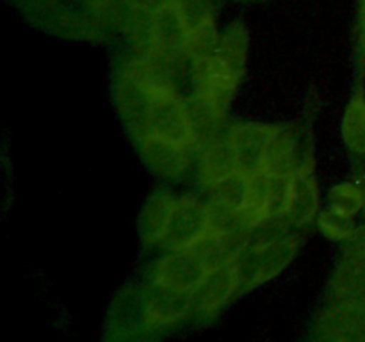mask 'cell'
I'll use <instances>...</instances> for the list:
<instances>
[{
	"label": "cell",
	"instance_id": "cell-13",
	"mask_svg": "<svg viewBox=\"0 0 365 342\" xmlns=\"http://www.w3.org/2000/svg\"><path fill=\"white\" fill-rule=\"evenodd\" d=\"M177 198L178 196L171 195L166 189H159L146 200L139 217V232L146 244H163Z\"/></svg>",
	"mask_w": 365,
	"mask_h": 342
},
{
	"label": "cell",
	"instance_id": "cell-5",
	"mask_svg": "<svg viewBox=\"0 0 365 342\" xmlns=\"http://www.w3.org/2000/svg\"><path fill=\"white\" fill-rule=\"evenodd\" d=\"M212 232V216L209 203L196 196H178L177 205L171 214L163 244L171 249L192 248Z\"/></svg>",
	"mask_w": 365,
	"mask_h": 342
},
{
	"label": "cell",
	"instance_id": "cell-18",
	"mask_svg": "<svg viewBox=\"0 0 365 342\" xmlns=\"http://www.w3.org/2000/svg\"><path fill=\"white\" fill-rule=\"evenodd\" d=\"M317 224H319L321 232H323L328 239L337 242L349 241L356 230V224L353 217L344 216V214L337 212V210H334L331 207H327L323 212H319V216H317Z\"/></svg>",
	"mask_w": 365,
	"mask_h": 342
},
{
	"label": "cell",
	"instance_id": "cell-10",
	"mask_svg": "<svg viewBox=\"0 0 365 342\" xmlns=\"http://www.w3.org/2000/svg\"><path fill=\"white\" fill-rule=\"evenodd\" d=\"M138 142L145 162L159 177L178 178L191 166V146L178 145V142L155 138V135H145Z\"/></svg>",
	"mask_w": 365,
	"mask_h": 342
},
{
	"label": "cell",
	"instance_id": "cell-1",
	"mask_svg": "<svg viewBox=\"0 0 365 342\" xmlns=\"http://www.w3.org/2000/svg\"><path fill=\"white\" fill-rule=\"evenodd\" d=\"M248 34L241 24L228 28L216 50L205 56L192 57L191 75L195 95L214 100L228 109L237 91L246 68Z\"/></svg>",
	"mask_w": 365,
	"mask_h": 342
},
{
	"label": "cell",
	"instance_id": "cell-12",
	"mask_svg": "<svg viewBox=\"0 0 365 342\" xmlns=\"http://www.w3.org/2000/svg\"><path fill=\"white\" fill-rule=\"evenodd\" d=\"M317 216H319V185H317L314 166H307L292 173L287 219L299 228L317 221Z\"/></svg>",
	"mask_w": 365,
	"mask_h": 342
},
{
	"label": "cell",
	"instance_id": "cell-21",
	"mask_svg": "<svg viewBox=\"0 0 365 342\" xmlns=\"http://www.w3.org/2000/svg\"><path fill=\"white\" fill-rule=\"evenodd\" d=\"M310 342H346L341 338L330 337V335H321V333H312V341Z\"/></svg>",
	"mask_w": 365,
	"mask_h": 342
},
{
	"label": "cell",
	"instance_id": "cell-7",
	"mask_svg": "<svg viewBox=\"0 0 365 342\" xmlns=\"http://www.w3.org/2000/svg\"><path fill=\"white\" fill-rule=\"evenodd\" d=\"M210 271L212 267L195 248L171 249L155 264L152 281L195 292L207 280Z\"/></svg>",
	"mask_w": 365,
	"mask_h": 342
},
{
	"label": "cell",
	"instance_id": "cell-20",
	"mask_svg": "<svg viewBox=\"0 0 365 342\" xmlns=\"http://www.w3.org/2000/svg\"><path fill=\"white\" fill-rule=\"evenodd\" d=\"M360 39H362V48L365 52V0H362V6H360Z\"/></svg>",
	"mask_w": 365,
	"mask_h": 342
},
{
	"label": "cell",
	"instance_id": "cell-4",
	"mask_svg": "<svg viewBox=\"0 0 365 342\" xmlns=\"http://www.w3.org/2000/svg\"><path fill=\"white\" fill-rule=\"evenodd\" d=\"M148 135L168 139L196 150V134L189 116L187 100L175 88L157 93L148 120Z\"/></svg>",
	"mask_w": 365,
	"mask_h": 342
},
{
	"label": "cell",
	"instance_id": "cell-11",
	"mask_svg": "<svg viewBox=\"0 0 365 342\" xmlns=\"http://www.w3.org/2000/svg\"><path fill=\"white\" fill-rule=\"evenodd\" d=\"M207 187H209L210 192V200L207 202L210 209L217 210V212L239 216L245 221V212L248 210L250 202H252V177L245 175L242 171L234 170L207 184Z\"/></svg>",
	"mask_w": 365,
	"mask_h": 342
},
{
	"label": "cell",
	"instance_id": "cell-9",
	"mask_svg": "<svg viewBox=\"0 0 365 342\" xmlns=\"http://www.w3.org/2000/svg\"><path fill=\"white\" fill-rule=\"evenodd\" d=\"M239 294H242L241 278H239L237 264L232 260L210 271L207 280L195 291L196 309H198L196 319H214Z\"/></svg>",
	"mask_w": 365,
	"mask_h": 342
},
{
	"label": "cell",
	"instance_id": "cell-19",
	"mask_svg": "<svg viewBox=\"0 0 365 342\" xmlns=\"http://www.w3.org/2000/svg\"><path fill=\"white\" fill-rule=\"evenodd\" d=\"M175 0H127L128 11L132 16H141V18H153L160 9L170 6Z\"/></svg>",
	"mask_w": 365,
	"mask_h": 342
},
{
	"label": "cell",
	"instance_id": "cell-17",
	"mask_svg": "<svg viewBox=\"0 0 365 342\" xmlns=\"http://www.w3.org/2000/svg\"><path fill=\"white\" fill-rule=\"evenodd\" d=\"M328 207L355 219L356 214L365 207L364 187L353 182H342L335 185L328 195Z\"/></svg>",
	"mask_w": 365,
	"mask_h": 342
},
{
	"label": "cell",
	"instance_id": "cell-22",
	"mask_svg": "<svg viewBox=\"0 0 365 342\" xmlns=\"http://www.w3.org/2000/svg\"><path fill=\"white\" fill-rule=\"evenodd\" d=\"M362 187H364V195H365V184H362ZM364 209H365V207H364Z\"/></svg>",
	"mask_w": 365,
	"mask_h": 342
},
{
	"label": "cell",
	"instance_id": "cell-2",
	"mask_svg": "<svg viewBox=\"0 0 365 342\" xmlns=\"http://www.w3.org/2000/svg\"><path fill=\"white\" fill-rule=\"evenodd\" d=\"M139 316L143 323L157 333L178 326L189 319H196L198 309L195 292L152 281L143 291Z\"/></svg>",
	"mask_w": 365,
	"mask_h": 342
},
{
	"label": "cell",
	"instance_id": "cell-8",
	"mask_svg": "<svg viewBox=\"0 0 365 342\" xmlns=\"http://www.w3.org/2000/svg\"><path fill=\"white\" fill-rule=\"evenodd\" d=\"M365 296V224L344 242L341 260L328 284V298Z\"/></svg>",
	"mask_w": 365,
	"mask_h": 342
},
{
	"label": "cell",
	"instance_id": "cell-15",
	"mask_svg": "<svg viewBox=\"0 0 365 342\" xmlns=\"http://www.w3.org/2000/svg\"><path fill=\"white\" fill-rule=\"evenodd\" d=\"M341 130L344 145L355 155L365 157V93L362 86L346 105Z\"/></svg>",
	"mask_w": 365,
	"mask_h": 342
},
{
	"label": "cell",
	"instance_id": "cell-6",
	"mask_svg": "<svg viewBox=\"0 0 365 342\" xmlns=\"http://www.w3.org/2000/svg\"><path fill=\"white\" fill-rule=\"evenodd\" d=\"M314 333L365 342V296L328 298L314 321Z\"/></svg>",
	"mask_w": 365,
	"mask_h": 342
},
{
	"label": "cell",
	"instance_id": "cell-3",
	"mask_svg": "<svg viewBox=\"0 0 365 342\" xmlns=\"http://www.w3.org/2000/svg\"><path fill=\"white\" fill-rule=\"evenodd\" d=\"M278 127L264 123H239L228 130L235 167L248 177L269 171Z\"/></svg>",
	"mask_w": 365,
	"mask_h": 342
},
{
	"label": "cell",
	"instance_id": "cell-16",
	"mask_svg": "<svg viewBox=\"0 0 365 342\" xmlns=\"http://www.w3.org/2000/svg\"><path fill=\"white\" fill-rule=\"evenodd\" d=\"M177 7L191 36L216 27V14L210 0H177Z\"/></svg>",
	"mask_w": 365,
	"mask_h": 342
},
{
	"label": "cell",
	"instance_id": "cell-14",
	"mask_svg": "<svg viewBox=\"0 0 365 342\" xmlns=\"http://www.w3.org/2000/svg\"><path fill=\"white\" fill-rule=\"evenodd\" d=\"M200 152V166H202V177L205 184H210L216 178L237 170L235 167L234 152H232L230 139L227 134H221L214 141L207 142L205 146L198 150Z\"/></svg>",
	"mask_w": 365,
	"mask_h": 342
}]
</instances>
